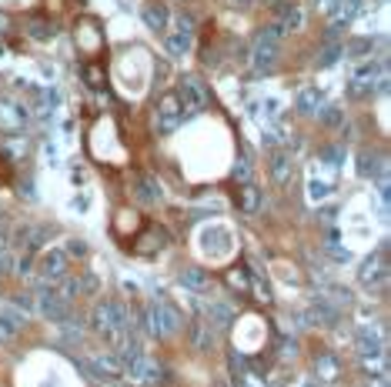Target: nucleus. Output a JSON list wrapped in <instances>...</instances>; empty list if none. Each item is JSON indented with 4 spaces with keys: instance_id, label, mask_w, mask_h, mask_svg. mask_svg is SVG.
<instances>
[{
    "instance_id": "423d86ee",
    "label": "nucleus",
    "mask_w": 391,
    "mask_h": 387,
    "mask_svg": "<svg viewBox=\"0 0 391 387\" xmlns=\"http://www.w3.org/2000/svg\"><path fill=\"white\" fill-rule=\"evenodd\" d=\"M358 281H362V287H368V290L385 287V281H388V260H385V254L368 258L365 264H362V271H358Z\"/></svg>"
},
{
    "instance_id": "b1692460",
    "label": "nucleus",
    "mask_w": 391,
    "mask_h": 387,
    "mask_svg": "<svg viewBox=\"0 0 391 387\" xmlns=\"http://www.w3.org/2000/svg\"><path fill=\"white\" fill-rule=\"evenodd\" d=\"M341 53H344V44H335V40H331L324 51L318 53V67H331V64H338Z\"/></svg>"
},
{
    "instance_id": "4be33fe9",
    "label": "nucleus",
    "mask_w": 391,
    "mask_h": 387,
    "mask_svg": "<svg viewBox=\"0 0 391 387\" xmlns=\"http://www.w3.org/2000/svg\"><path fill=\"white\" fill-rule=\"evenodd\" d=\"M167 51L174 53V57H184V53L191 51V30H181V34L167 37Z\"/></svg>"
},
{
    "instance_id": "9b49d317",
    "label": "nucleus",
    "mask_w": 391,
    "mask_h": 387,
    "mask_svg": "<svg viewBox=\"0 0 391 387\" xmlns=\"http://www.w3.org/2000/svg\"><path fill=\"white\" fill-rule=\"evenodd\" d=\"M27 124V107L14 101H0V127L3 130H17Z\"/></svg>"
},
{
    "instance_id": "c85d7f7f",
    "label": "nucleus",
    "mask_w": 391,
    "mask_h": 387,
    "mask_svg": "<svg viewBox=\"0 0 391 387\" xmlns=\"http://www.w3.org/2000/svg\"><path fill=\"white\" fill-rule=\"evenodd\" d=\"M305 24V17H301V10H294V7H291V10H285V21H281V30H298V27Z\"/></svg>"
},
{
    "instance_id": "6ab92c4d",
    "label": "nucleus",
    "mask_w": 391,
    "mask_h": 387,
    "mask_svg": "<svg viewBox=\"0 0 391 387\" xmlns=\"http://www.w3.org/2000/svg\"><path fill=\"white\" fill-rule=\"evenodd\" d=\"M321 90H318V87H305V90H301V94H298V110H301V114H318V110H321Z\"/></svg>"
},
{
    "instance_id": "f3484780",
    "label": "nucleus",
    "mask_w": 391,
    "mask_h": 387,
    "mask_svg": "<svg viewBox=\"0 0 391 387\" xmlns=\"http://www.w3.org/2000/svg\"><path fill=\"white\" fill-rule=\"evenodd\" d=\"M187 334H191V344H194L198 351H211V347H214V331H211L204 321H194Z\"/></svg>"
},
{
    "instance_id": "2f4dec72",
    "label": "nucleus",
    "mask_w": 391,
    "mask_h": 387,
    "mask_svg": "<svg viewBox=\"0 0 391 387\" xmlns=\"http://www.w3.org/2000/svg\"><path fill=\"white\" fill-rule=\"evenodd\" d=\"M228 284L237 287V290H248V277H244V271H231V274H228Z\"/></svg>"
},
{
    "instance_id": "bb28decb",
    "label": "nucleus",
    "mask_w": 391,
    "mask_h": 387,
    "mask_svg": "<svg viewBox=\"0 0 391 387\" xmlns=\"http://www.w3.org/2000/svg\"><path fill=\"white\" fill-rule=\"evenodd\" d=\"M318 114H321V124H328V127H341L344 124V110L341 107H321Z\"/></svg>"
},
{
    "instance_id": "c756f323",
    "label": "nucleus",
    "mask_w": 391,
    "mask_h": 387,
    "mask_svg": "<svg viewBox=\"0 0 391 387\" xmlns=\"http://www.w3.org/2000/svg\"><path fill=\"white\" fill-rule=\"evenodd\" d=\"M10 308H17V310H21V314H24V317H27V314L34 310V297H30V294H17Z\"/></svg>"
},
{
    "instance_id": "4468645a",
    "label": "nucleus",
    "mask_w": 391,
    "mask_h": 387,
    "mask_svg": "<svg viewBox=\"0 0 391 387\" xmlns=\"http://www.w3.org/2000/svg\"><path fill=\"white\" fill-rule=\"evenodd\" d=\"M231 321H235V308L231 304H221V301H214V304H208V327L214 331V327H231Z\"/></svg>"
},
{
    "instance_id": "7ed1b4c3",
    "label": "nucleus",
    "mask_w": 391,
    "mask_h": 387,
    "mask_svg": "<svg viewBox=\"0 0 391 387\" xmlns=\"http://www.w3.org/2000/svg\"><path fill=\"white\" fill-rule=\"evenodd\" d=\"M281 34H285V30H281L278 24H271V27H264V30H261L258 44H254V53H251V64H254V71H258V74H264V71H271V67H274Z\"/></svg>"
},
{
    "instance_id": "473e14b6",
    "label": "nucleus",
    "mask_w": 391,
    "mask_h": 387,
    "mask_svg": "<svg viewBox=\"0 0 391 387\" xmlns=\"http://www.w3.org/2000/svg\"><path fill=\"white\" fill-rule=\"evenodd\" d=\"M328 254H331V258H335V260H344V264L351 260V254H348L344 247H338V244H328Z\"/></svg>"
},
{
    "instance_id": "7c9ffc66",
    "label": "nucleus",
    "mask_w": 391,
    "mask_h": 387,
    "mask_svg": "<svg viewBox=\"0 0 391 387\" xmlns=\"http://www.w3.org/2000/svg\"><path fill=\"white\" fill-rule=\"evenodd\" d=\"M64 254H71V258H87V244L84 240H67V251Z\"/></svg>"
},
{
    "instance_id": "f03ea898",
    "label": "nucleus",
    "mask_w": 391,
    "mask_h": 387,
    "mask_svg": "<svg viewBox=\"0 0 391 387\" xmlns=\"http://www.w3.org/2000/svg\"><path fill=\"white\" fill-rule=\"evenodd\" d=\"M141 324H144V331L151 337H161V340H164V337H174L181 331V314L171 308V304H164V301H154V304H147Z\"/></svg>"
},
{
    "instance_id": "1a4fd4ad",
    "label": "nucleus",
    "mask_w": 391,
    "mask_h": 387,
    "mask_svg": "<svg viewBox=\"0 0 391 387\" xmlns=\"http://www.w3.org/2000/svg\"><path fill=\"white\" fill-rule=\"evenodd\" d=\"M40 277L44 281H64L67 277V254L60 247H51L40 254Z\"/></svg>"
},
{
    "instance_id": "aec40b11",
    "label": "nucleus",
    "mask_w": 391,
    "mask_h": 387,
    "mask_svg": "<svg viewBox=\"0 0 391 387\" xmlns=\"http://www.w3.org/2000/svg\"><path fill=\"white\" fill-rule=\"evenodd\" d=\"M358 3H362V0H331V3H328V10L338 17V24H348V21L355 17Z\"/></svg>"
},
{
    "instance_id": "39448f33",
    "label": "nucleus",
    "mask_w": 391,
    "mask_h": 387,
    "mask_svg": "<svg viewBox=\"0 0 391 387\" xmlns=\"http://www.w3.org/2000/svg\"><path fill=\"white\" fill-rule=\"evenodd\" d=\"M34 310H40V317H47V321H54V324H60V321L71 317V304H67L57 290H51V287H44V290L37 294Z\"/></svg>"
},
{
    "instance_id": "9d476101",
    "label": "nucleus",
    "mask_w": 391,
    "mask_h": 387,
    "mask_svg": "<svg viewBox=\"0 0 391 387\" xmlns=\"http://www.w3.org/2000/svg\"><path fill=\"white\" fill-rule=\"evenodd\" d=\"M24 324H27V317L17 308H10V304H3V308H0V340L17 337L21 331H24Z\"/></svg>"
},
{
    "instance_id": "20e7f679",
    "label": "nucleus",
    "mask_w": 391,
    "mask_h": 387,
    "mask_svg": "<svg viewBox=\"0 0 391 387\" xmlns=\"http://www.w3.org/2000/svg\"><path fill=\"white\" fill-rule=\"evenodd\" d=\"M178 103H184V110H191V114H198V110H204L211 101V94H208V84L201 77H194V74H187V77L178 84Z\"/></svg>"
},
{
    "instance_id": "a878e982",
    "label": "nucleus",
    "mask_w": 391,
    "mask_h": 387,
    "mask_svg": "<svg viewBox=\"0 0 391 387\" xmlns=\"http://www.w3.org/2000/svg\"><path fill=\"white\" fill-rule=\"evenodd\" d=\"M251 174H254V171H251V157L241 154V160H237L235 171H231V177H235V181H241V184H251Z\"/></svg>"
},
{
    "instance_id": "0eeeda50",
    "label": "nucleus",
    "mask_w": 391,
    "mask_h": 387,
    "mask_svg": "<svg viewBox=\"0 0 391 387\" xmlns=\"http://www.w3.org/2000/svg\"><path fill=\"white\" fill-rule=\"evenodd\" d=\"M87 371L101 381H121L124 377V367L117 361V354H91L87 358Z\"/></svg>"
},
{
    "instance_id": "f8f14e48",
    "label": "nucleus",
    "mask_w": 391,
    "mask_h": 387,
    "mask_svg": "<svg viewBox=\"0 0 391 387\" xmlns=\"http://www.w3.org/2000/svg\"><path fill=\"white\" fill-rule=\"evenodd\" d=\"M381 347H385L381 331H375V327H362L358 331V351H362V358H381Z\"/></svg>"
},
{
    "instance_id": "6e6552de",
    "label": "nucleus",
    "mask_w": 391,
    "mask_h": 387,
    "mask_svg": "<svg viewBox=\"0 0 391 387\" xmlns=\"http://www.w3.org/2000/svg\"><path fill=\"white\" fill-rule=\"evenodd\" d=\"M181 117H184V110H181V103H178V97L167 94L164 101L157 103V134H174L178 124H181Z\"/></svg>"
},
{
    "instance_id": "f257e3e1",
    "label": "nucleus",
    "mask_w": 391,
    "mask_h": 387,
    "mask_svg": "<svg viewBox=\"0 0 391 387\" xmlns=\"http://www.w3.org/2000/svg\"><path fill=\"white\" fill-rule=\"evenodd\" d=\"M91 327L110 340V337L124 334L130 327V314L121 301H101V304H94V310H91Z\"/></svg>"
},
{
    "instance_id": "412c9836",
    "label": "nucleus",
    "mask_w": 391,
    "mask_h": 387,
    "mask_svg": "<svg viewBox=\"0 0 391 387\" xmlns=\"http://www.w3.org/2000/svg\"><path fill=\"white\" fill-rule=\"evenodd\" d=\"M241 210H244V214L261 210V190L254 184H244V190H241Z\"/></svg>"
},
{
    "instance_id": "72a5a7b5",
    "label": "nucleus",
    "mask_w": 391,
    "mask_h": 387,
    "mask_svg": "<svg viewBox=\"0 0 391 387\" xmlns=\"http://www.w3.org/2000/svg\"><path fill=\"white\" fill-rule=\"evenodd\" d=\"M51 34H54V30H47L44 24H34V30H30V37H37V40H47Z\"/></svg>"
},
{
    "instance_id": "f704fd0d",
    "label": "nucleus",
    "mask_w": 391,
    "mask_h": 387,
    "mask_svg": "<svg viewBox=\"0 0 391 387\" xmlns=\"http://www.w3.org/2000/svg\"><path fill=\"white\" fill-rule=\"evenodd\" d=\"M17 274H30V258H21V260H17Z\"/></svg>"
},
{
    "instance_id": "393cba45",
    "label": "nucleus",
    "mask_w": 391,
    "mask_h": 387,
    "mask_svg": "<svg viewBox=\"0 0 391 387\" xmlns=\"http://www.w3.org/2000/svg\"><path fill=\"white\" fill-rule=\"evenodd\" d=\"M328 194H331V184L328 181H318V177L308 181V197H311L314 204H318V201H328Z\"/></svg>"
},
{
    "instance_id": "a211bd4d",
    "label": "nucleus",
    "mask_w": 391,
    "mask_h": 387,
    "mask_svg": "<svg viewBox=\"0 0 391 387\" xmlns=\"http://www.w3.org/2000/svg\"><path fill=\"white\" fill-rule=\"evenodd\" d=\"M167 21H171L167 7H161V3H147L144 7V24L151 30H167Z\"/></svg>"
},
{
    "instance_id": "5701e85b",
    "label": "nucleus",
    "mask_w": 391,
    "mask_h": 387,
    "mask_svg": "<svg viewBox=\"0 0 391 387\" xmlns=\"http://www.w3.org/2000/svg\"><path fill=\"white\" fill-rule=\"evenodd\" d=\"M358 174H362V177H378V174H381V164H378V157L365 151V154L358 157Z\"/></svg>"
},
{
    "instance_id": "ddd939ff",
    "label": "nucleus",
    "mask_w": 391,
    "mask_h": 387,
    "mask_svg": "<svg viewBox=\"0 0 391 387\" xmlns=\"http://www.w3.org/2000/svg\"><path fill=\"white\" fill-rule=\"evenodd\" d=\"M134 190H137V197L144 201V204H161L164 201V187H161V181L157 177H137V184H134Z\"/></svg>"
},
{
    "instance_id": "cd10ccee",
    "label": "nucleus",
    "mask_w": 391,
    "mask_h": 387,
    "mask_svg": "<svg viewBox=\"0 0 391 387\" xmlns=\"http://www.w3.org/2000/svg\"><path fill=\"white\" fill-rule=\"evenodd\" d=\"M368 51H371V37H362V40H351V44L344 47V53H348V57H365Z\"/></svg>"
},
{
    "instance_id": "2eb2a0df",
    "label": "nucleus",
    "mask_w": 391,
    "mask_h": 387,
    "mask_svg": "<svg viewBox=\"0 0 391 387\" xmlns=\"http://www.w3.org/2000/svg\"><path fill=\"white\" fill-rule=\"evenodd\" d=\"M268 171H271V177L278 184H285L291 177V171H294V164H291V154L287 151H274L271 160H268Z\"/></svg>"
},
{
    "instance_id": "dca6fc26",
    "label": "nucleus",
    "mask_w": 391,
    "mask_h": 387,
    "mask_svg": "<svg viewBox=\"0 0 391 387\" xmlns=\"http://www.w3.org/2000/svg\"><path fill=\"white\" fill-rule=\"evenodd\" d=\"M181 284L187 287V290L204 294V290H211V277H208V271H201V267H184V271H181Z\"/></svg>"
}]
</instances>
